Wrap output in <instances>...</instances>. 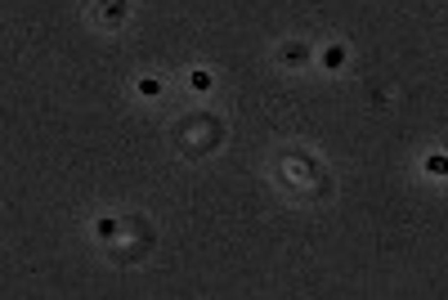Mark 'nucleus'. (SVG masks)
I'll return each instance as SVG.
<instances>
[{
	"mask_svg": "<svg viewBox=\"0 0 448 300\" xmlns=\"http://www.w3.org/2000/svg\"><path fill=\"white\" fill-rule=\"evenodd\" d=\"M448 170V157H430V175H444Z\"/></svg>",
	"mask_w": 448,
	"mask_h": 300,
	"instance_id": "1",
	"label": "nucleus"
}]
</instances>
